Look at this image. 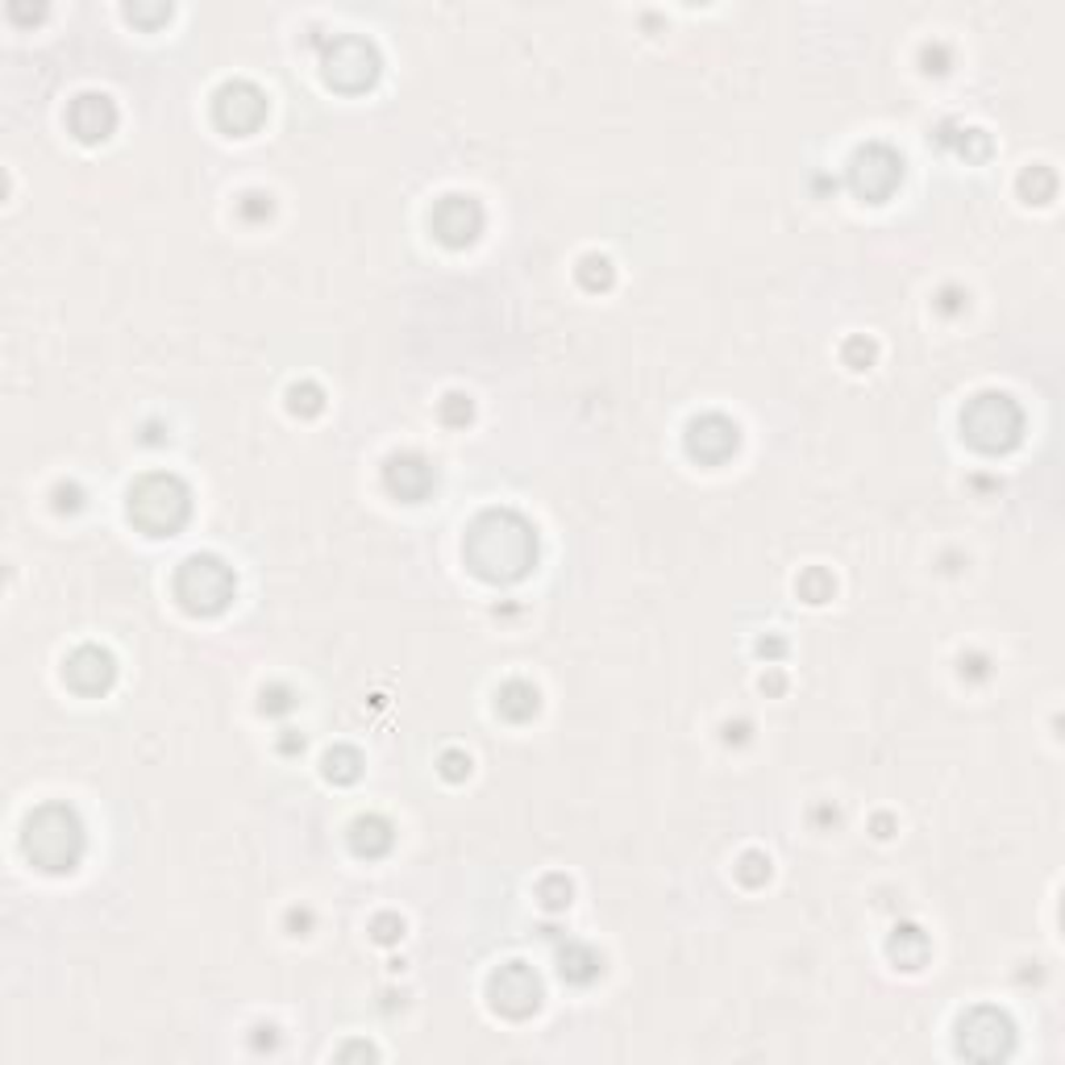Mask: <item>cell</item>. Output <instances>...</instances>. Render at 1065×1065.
<instances>
[{"instance_id": "6da1fadb", "label": "cell", "mask_w": 1065, "mask_h": 1065, "mask_svg": "<svg viewBox=\"0 0 1065 1065\" xmlns=\"http://www.w3.org/2000/svg\"><path fill=\"white\" fill-rule=\"evenodd\" d=\"M466 571L483 583H521L538 566V529L512 509H487L462 538Z\"/></svg>"}, {"instance_id": "7a4b0ae2", "label": "cell", "mask_w": 1065, "mask_h": 1065, "mask_svg": "<svg viewBox=\"0 0 1065 1065\" xmlns=\"http://www.w3.org/2000/svg\"><path fill=\"white\" fill-rule=\"evenodd\" d=\"M83 849H88V832L71 803H42L21 825V854L47 875H71L80 866Z\"/></svg>"}, {"instance_id": "3957f363", "label": "cell", "mask_w": 1065, "mask_h": 1065, "mask_svg": "<svg viewBox=\"0 0 1065 1065\" xmlns=\"http://www.w3.org/2000/svg\"><path fill=\"white\" fill-rule=\"evenodd\" d=\"M129 521L150 533V538H171L188 525L191 516V487L171 471H150L129 487Z\"/></svg>"}, {"instance_id": "277c9868", "label": "cell", "mask_w": 1065, "mask_h": 1065, "mask_svg": "<svg viewBox=\"0 0 1065 1065\" xmlns=\"http://www.w3.org/2000/svg\"><path fill=\"white\" fill-rule=\"evenodd\" d=\"M962 437L978 454H1007L1024 437V408L1007 392H978L962 408Z\"/></svg>"}, {"instance_id": "5b68a950", "label": "cell", "mask_w": 1065, "mask_h": 1065, "mask_svg": "<svg viewBox=\"0 0 1065 1065\" xmlns=\"http://www.w3.org/2000/svg\"><path fill=\"white\" fill-rule=\"evenodd\" d=\"M238 595V574L217 554H191L176 571V600L191 617H217L234 604Z\"/></svg>"}, {"instance_id": "8992f818", "label": "cell", "mask_w": 1065, "mask_h": 1065, "mask_svg": "<svg viewBox=\"0 0 1065 1065\" xmlns=\"http://www.w3.org/2000/svg\"><path fill=\"white\" fill-rule=\"evenodd\" d=\"M383 71L379 47L363 33H337L321 50V76L337 92H366Z\"/></svg>"}, {"instance_id": "52a82bcc", "label": "cell", "mask_w": 1065, "mask_h": 1065, "mask_svg": "<svg viewBox=\"0 0 1065 1065\" xmlns=\"http://www.w3.org/2000/svg\"><path fill=\"white\" fill-rule=\"evenodd\" d=\"M1016 1049V1024L999 1007H970L957 1019V1053L970 1062H1003Z\"/></svg>"}, {"instance_id": "ba28073f", "label": "cell", "mask_w": 1065, "mask_h": 1065, "mask_svg": "<svg viewBox=\"0 0 1065 1065\" xmlns=\"http://www.w3.org/2000/svg\"><path fill=\"white\" fill-rule=\"evenodd\" d=\"M845 176H849V188L858 191L866 205H882L904 184V155L890 150L887 142H866L849 155Z\"/></svg>"}, {"instance_id": "9c48e42d", "label": "cell", "mask_w": 1065, "mask_h": 1065, "mask_svg": "<svg viewBox=\"0 0 1065 1065\" xmlns=\"http://www.w3.org/2000/svg\"><path fill=\"white\" fill-rule=\"evenodd\" d=\"M267 121V92L250 80H225L213 92V126L229 138H246Z\"/></svg>"}, {"instance_id": "30bf717a", "label": "cell", "mask_w": 1065, "mask_h": 1065, "mask_svg": "<svg viewBox=\"0 0 1065 1065\" xmlns=\"http://www.w3.org/2000/svg\"><path fill=\"white\" fill-rule=\"evenodd\" d=\"M487 999L500 1016L509 1019H529L541 1007V978L525 962H504L500 970L487 978Z\"/></svg>"}, {"instance_id": "8fae6325", "label": "cell", "mask_w": 1065, "mask_h": 1065, "mask_svg": "<svg viewBox=\"0 0 1065 1065\" xmlns=\"http://www.w3.org/2000/svg\"><path fill=\"white\" fill-rule=\"evenodd\" d=\"M430 229L442 246H450V250H466V246L483 234V205H479L475 196L450 191V196H442V200L433 205Z\"/></svg>"}, {"instance_id": "7c38bea8", "label": "cell", "mask_w": 1065, "mask_h": 1065, "mask_svg": "<svg viewBox=\"0 0 1065 1065\" xmlns=\"http://www.w3.org/2000/svg\"><path fill=\"white\" fill-rule=\"evenodd\" d=\"M683 442H687V454H691L696 462H703V466H720V462H729L732 454H737L741 430H737V421H729L724 413H703L687 425Z\"/></svg>"}, {"instance_id": "4fadbf2b", "label": "cell", "mask_w": 1065, "mask_h": 1065, "mask_svg": "<svg viewBox=\"0 0 1065 1065\" xmlns=\"http://www.w3.org/2000/svg\"><path fill=\"white\" fill-rule=\"evenodd\" d=\"M63 683L80 696H105L117 683V658L105 645H76L63 658Z\"/></svg>"}, {"instance_id": "5bb4252c", "label": "cell", "mask_w": 1065, "mask_h": 1065, "mask_svg": "<svg viewBox=\"0 0 1065 1065\" xmlns=\"http://www.w3.org/2000/svg\"><path fill=\"white\" fill-rule=\"evenodd\" d=\"M383 487L396 500H404V504H421L437 487V471H433V462L425 454L404 450V454H392L383 462Z\"/></svg>"}, {"instance_id": "9a60e30c", "label": "cell", "mask_w": 1065, "mask_h": 1065, "mask_svg": "<svg viewBox=\"0 0 1065 1065\" xmlns=\"http://www.w3.org/2000/svg\"><path fill=\"white\" fill-rule=\"evenodd\" d=\"M67 126L80 142L96 146L117 129V105L105 92H80L67 109Z\"/></svg>"}, {"instance_id": "2e32d148", "label": "cell", "mask_w": 1065, "mask_h": 1065, "mask_svg": "<svg viewBox=\"0 0 1065 1065\" xmlns=\"http://www.w3.org/2000/svg\"><path fill=\"white\" fill-rule=\"evenodd\" d=\"M392 845H396V828H392L387 816L371 811V816H358L351 825V849L358 858H383Z\"/></svg>"}, {"instance_id": "e0dca14e", "label": "cell", "mask_w": 1065, "mask_h": 1065, "mask_svg": "<svg viewBox=\"0 0 1065 1065\" xmlns=\"http://www.w3.org/2000/svg\"><path fill=\"white\" fill-rule=\"evenodd\" d=\"M933 954V940L924 933L920 924H899L887 940V957L899 966V970H920L924 962Z\"/></svg>"}, {"instance_id": "ac0fdd59", "label": "cell", "mask_w": 1065, "mask_h": 1065, "mask_svg": "<svg viewBox=\"0 0 1065 1065\" xmlns=\"http://www.w3.org/2000/svg\"><path fill=\"white\" fill-rule=\"evenodd\" d=\"M558 974L574 986H588L604 974V957L595 954L591 945H583V940H566V945L558 949Z\"/></svg>"}, {"instance_id": "d6986e66", "label": "cell", "mask_w": 1065, "mask_h": 1065, "mask_svg": "<svg viewBox=\"0 0 1065 1065\" xmlns=\"http://www.w3.org/2000/svg\"><path fill=\"white\" fill-rule=\"evenodd\" d=\"M495 712L512 720V724H525L541 712V691L525 679H509V683L495 691Z\"/></svg>"}, {"instance_id": "ffe728a7", "label": "cell", "mask_w": 1065, "mask_h": 1065, "mask_svg": "<svg viewBox=\"0 0 1065 1065\" xmlns=\"http://www.w3.org/2000/svg\"><path fill=\"white\" fill-rule=\"evenodd\" d=\"M940 146L954 150L957 159H966V162L990 159V134L978 126H945L940 129Z\"/></svg>"}, {"instance_id": "44dd1931", "label": "cell", "mask_w": 1065, "mask_h": 1065, "mask_svg": "<svg viewBox=\"0 0 1065 1065\" xmlns=\"http://www.w3.org/2000/svg\"><path fill=\"white\" fill-rule=\"evenodd\" d=\"M321 775L329 782H337V787H351V782H358V775H363V753L354 746H334L325 753V762H321Z\"/></svg>"}, {"instance_id": "7402d4cb", "label": "cell", "mask_w": 1065, "mask_h": 1065, "mask_svg": "<svg viewBox=\"0 0 1065 1065\" xmlns=\"http://www.w3.org/2000/svg\"><path fill=\"white\" fill-rule=\"evenodd\" d=\"M1019 196H1024L1028 205H1049L1053 196H1057V171L1045 167V162L1028 167V171L1019 176Z\"/></svg>"}, {"instance_id": "603a6c76", "label": "cell", "mask_w": 1065, "mask_h": 1065, "mask_svg": "<svg viewBox=\"0 0 1065 1065\" xmlns=\"http://www.w3.org/2000/svg\"><path fill=\"white\" fill-rule=\"evenodd\" d=\"M799 600H808V604H825V600H832V591H837V579L825 571V566H811V571L799 574Z\"/></svg>"}, {"instance_id": "cb8c5ba5", "label": "cell", "mask_w": 1065, "mask_h": 1065, "mask_svg": "<svg viewBox=\"0 0 1065 1065\" xmlns=\"http://www.w3.org/2000/svg\"><path fill=\"white\" fill-rule=\"evenodd\" d=\"M287 408L296 416H317L321 408H325V392H321L313 379L292 383V387H287Z\"/></svg>"}, {"instance_id": "d4e9b609", "label": "cell", "mask_w": 1065, "mask_h": 1065, "mask_svg": "<svg viewBox=\"0 0 1065 1065\" xmlns=\"http://www.w3.org/2000/svg\"><path fill=\"white\" fill-rule=\"evenodd\" d=\"M612 279H617V270H612V258L588 255L583 263H579V284L588 287V292H608V287H612Z\"/></svg>"}, {"instance_id": "484cf974", "label": "cell", "mask_w": 1065, "mask_h": 1065, "mask_svg": "<svg viewBox=\"0 0 1065 1065\" xmlns=\"http://www.w3.org/2000/svg\"><path fill=\"white\" fill-rule=\"evenodd\" d=\"M732 870H737V882H741V887H766V882H770V858H766L762 849L741 854V861H737Z\"/></svg>"}, {"instance_id": "4316f807", "label": "cell", "mask_w": 1065, "mask_h": 1065, "mask_svg": "<svg viewBox=\"0 0 1065 1065\" xmlns=\"http://www.w3.org/2000/svg\"><path fill=\"white\" fill-rule=\"evenodd\" d=\"M571 895H574V887L566 875H550L538 882V899L545 911H562V907H571Z\"/></svg>"}, {"instance_id": "83f0119b", "label": "cell", "mask_w": 1065, "mask_h": 1065, "mask_svg": "<svg viewBox=\"0 0 1065 1065\" xmlns=\"http://www.w3.org/2000/svg\"><path fill=\"white\" fill-rule=\"evenodd\" d=\"M437 413H442L445 425H454V430H458V425H466V421L475 416V404H471V396H462V392H450V396L437 404Z\"/></svg>"}, {"instance_id": "f1b7e54d", "label": "cell", "mask_w": 1065, "mask_h": 1065, "mask_svg": "<svg viewBox=\"0 0 1065 1065\" xmlns=\"http://www.w3.org/2000/svg\"><path fill=\"white\" fill-rule=\"evenodd\" d=\"M238 213H241V221H250V225H258V221H270V213H275V205H270V196L267 191H246L238 200Z\"/></svg>"}, {"instance_id": "f546056e", "label": "cell", "mask_w": 1065, "mask_h": 1065, "mask_svg": "<svg viewBox=\"0 0 1065 1065\" xmlns=\"http://www.w3.org/2000/svg\"><path fill=\"white\" fill-rule=\"evenodd\" d=\"M437 770H442V779L450 782L471 779V753H466V749H445L442 758H437Z\"/></svg>"}, {"instance_id": "4dcf8cb0", "label": "cell", "mask_w": 1065, "mask_h": 1065, "mask_svg": "<svg viewBox=\"0 0 1065 1065\" xmlns=\"http://www.w3.org/2000/svg\"><path fill=\"white\" fill-rule=\"evenodd\" d=\"M371 937L379 940V945H396V940L404 937V920L392 916V911H383V916L371 920Z\"/></svg>"}, {"instance_id": "1f68e13d", "label": "cell", "mask_w": 1065, "mask_h": 1065, "mask_svg": "<svg viewBox=\"0 0 1065 1065\" xmlns=\"http://www.w3.org/2000/svg\"><path fill=\"white\" fill-rule=\"evenodd\" d=\"M875 354H878V346L875 342H866V337H849V342H845V363L854 366V371H866V366L875 363Z\"/></svg>"}, {"instance_id": "d6a6232c", "label": "cell", "mask_w": 1065, "mask_h": 1065, "mask_svg": "<svg viewBox=\"0 0 1065 1065\" xmlns=\"http://www.w3.org/2000/svg\"><path fill=\"white\" fill-rule=\"evenodd\" d=\"M296 708V691L284 683H275L263 691V712H292Z\"/></svg>"}, {"instance_id": "836d02e7", "label": "cell", "mask_w": 1065, "mask_h": 1065, "mask_svg": "<svg viewBox=\"0 0 1065 1065\" xmlns=\"http://www.w3.org/2000/svg\"><path fill=\"white\" fill-rule=\"evenodd\" d=\"M126 17H129V21H142V26H159V21H167V17H171V4H159V9H142V4H129Z\"/></svg>"}, {"instance_id": "e575fe53", "label": "cell", "mask_w": 1065, "mask_h": 1065, "mask_svg": "<svg viewBox=\"0 0 1065 1065\" xmlns=\"http://www.w3.org/2000/svg\"><path fill=\"white\" fill-rule=\"evenodd\" d=\"M337 1057H342V1062H346V1057H375V1049H371V1045H346Z\"/></svg>"}, {"instance_id": "d590c367", "label": "cell", "mask_w": 1065, "mask_h": 1065, "mask_svg": "<svg viewBox=\"0 0 1065 1065\" xmlns=\"http://www.w3.org/2000/svg\"><path fill=\"white\" fill-rule=\"evenodd\" d=\"M758 650H762V653H770V658H779V653L787 650V645H782L779 637H770V641H762V645H758Z\"/></svg>"}, {"instance_id": "8d00e7d4", "label": "cell", "mask_w": 1065, "mask_h": 1065, "mask_svg": "<svg viewBox=\"0 0 1065 1065\" xmlns=\"http://www.w3.org/2000/svg\"><path fill=\"white\" fill-rule=\"evenodd\" d=\"M279 749H284V753H296V749H304V737H284Z\"/></svg>"}, {"instance_id": "74e56055", "label": "cell", "mask_w": 1065, "mask_h": 1065, "mask_svg": "<svg viewBox=\"0 0 1065 1065\" xmlns=\"http://www.w3.org/2000/svg\"><path fill=\"white\" fill-rule=\"evenodd\" d=\"M875 828H878V837H890V820H887V816H878Z\"/></svg>"}]
</instances>
